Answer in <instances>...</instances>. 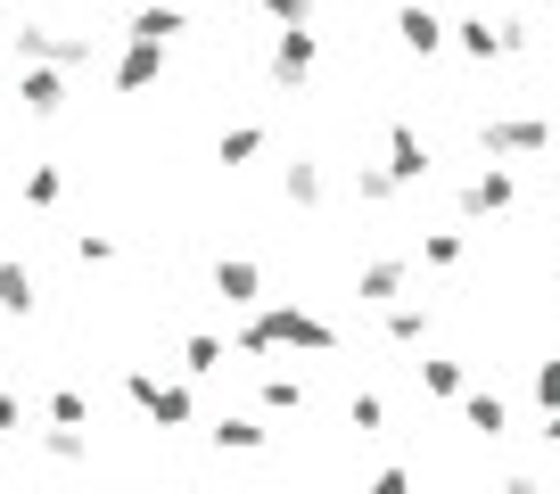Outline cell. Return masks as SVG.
<instances>
[{
  "instance_id": "cell-1",
  "label": "cell",
  "mask_w": 560,
  "mask_h": 494,
  "mask_svg": "<svg viewBox=\"0 0 560 494\" xmlns=\"http://www.w3.org/2000/svg\"><path fill=\"white\" fill-rule=\"evenodd\" d=\"M231 346H240V354H330L338 330L314 314V305L272 297V305H256V314L240 321V338H231Z\"/></svg>"
},
{
  "instance_id": "cell-2",
  "label": "cell",
  "mask_w": 560,
  "mask_h": 494,
  "mask_svg": "<svg viewBox=\"0 0 560 494\" xmlns=\"http://www.w3.org/2000/svg\"><path fill=\"white\" fill-rule=\"evenodd\" d=\"M0 42H9V58L18 67H91V34H58V25H0Z\"/></svg>"
},
{
  "instance_id": "cell-3",
  "label": "cell",
  "mask_w": 560,
  "mask_h": 494,
  "mask_svg": "<svg viewBox=\"0 0 560 494\" xmlns=\"http://www.w3.org/2000/svg\"><path fill=\"white\" fill-rule=\"evenodd\" d=\"M124 396H132V404L149 412L158 428H190V421H198V396L182 388V379H158L149 363H132V370H124Z\"/></svg>"
},
{
  "instance_id": "cell-4",
  "label": "cell",
  "mask_w": 560,
  "mask_h": 494,
  "mask_svg": "<svg viewBox=\"0 0 560 494\" xmlns=\"http://www.w3.org/2000/svg\"><path fill=\"white\" fill-rule=\"evenodd\" d=\"M478 149H487V157H552V116H536V107L487 116L478 124Z\"/></svg>"
},
{
  "instance_id": "cell-5",
  "label": "cell",
  "mask_w": 560,
  "mask_h": 494,
  "mask_svg": "<svg viewBox=\"0 0 560 494\" xmlns=\"http://www.w3.org/2000/svg\"><path fill=\"white\" fill-rule=\"evenodd\" d=\"M322 67V34L314 25H298V34H272V50H264V74H272L280 91H305Z\"/></svg>"
},
{
  "instance_id": "cell-6",
  "label": "cell",
  "mask_w": 560,
  "mask_h": 494,
  "mask_svg": "<svg viewBox=\"0 0 560 494\" xmlns=\"http://www.w3.org/2000/svg\"><path fill=\"white\" fill-rule=\"evenodd\" d=\"M207 281H214V297H223L231 314H256V305H272V297H264V264H256V256H214Z\"/></svg>"
},
{
  "instance_id": "cell-7",
  "label": "cell",
  "mask_w": 560,
  "mask_h": 494,
  "mask_svg": "<svg viewBox=\"0 0 560 494\" xmlns=\"http://www.w3.org/2000/svg\"><path fill=\"white\" fill-rule=\"evenodd\" d=\"M404 289H412V256H371V264L354 272V305H371V314L404 305Z\"/></svg>"
},
{
  "instance_id": "cell-8",
  "label": "cell",
  "mask_w": 560,
  "mask_h": 494,
  "mask_svg": "<svg viewBox=\"0 0 560 494\" xmlns=\"http://www.w3.org/2000/svg\"><path fill=\"white\" fill-rule=\"evenodd\" d=\"M158 74H165V42H124L116 67H107V83H116L124 99H140V91H158Z\"/></svg>"
},
{
  "instance_id": "cell-9",
  "label": "cell",
  "mask_w": 560,
  "mask_h": 494,
  "mask_svg": "<svg viewBox=\"0 0 560 494\" xmlns=\"http://www.w3.org/2000/svg\"><path fill=\"white\" fill-rule=\"evenodd\" d=\"M520 207V181H511V165H487V174L462 181V214L470 223H487V214H511Z\"/></svg>"
},
{
  "instance_id": "cell-10",
  "label": "cell",
  "mask_w": 560,
  "mask_h": 494,
  "mask_svg": "<svg viewBox=\"0 0 560 494\" xmlns=\"http://www.w3.org/2000/svg\"><path fill=\"white\" fill-rule=\"evenodd\" d=\"M396 42H404L412 58H438L445 42H454V25H445L429 0H404V9H396Z\"/></svg>"
},
{
  "instance_id": "cell-11",
  "label": "cell",
  "mask_w": 560,
  "mask_h": 494,
  "mask_svg": "<svg viewBox=\"0 0 560 494\" xmlns=\"http://www.w3.org/2000/svg\"><path fill=\"white\" fill-rule=\"evenodd\" d=\"M182 34H190V17H182L174 0H140L132 17H124V42H165V50H174Z\"/></svg>"
},
{
  "instance_id": "cell-12",
  "label": "cell",
  "mask_w": 560,
  "mask_h": 494,
  "mask_svg": "<svg viewBox=\"0 0 560 494\" xmlns=\"http://www.w3.org/2000/svg\"><path fill=\"white\" fill-rule=\"evenodd\" d=\"M429 165H438V157H429V141H420L412 124H387V174H396L404 190H420V181H429Z\"/></svg>"
},
{
  "instance_id": "cell-13",
  "label": "cell",
  "mask_w": 560,
  "mask_h": 494,
  "mask_svg": "<svg viewBox=\"0 0 560 494\" xmlns=\"http://www.w3.org/2000/svg\"><path fill=\"white\" fill-rule=\"evenodd\" d=\"M18 107L25 116H58L67 107V67H18Z\"/></svg>"
},
{
  "instance_id": "cell-14",
  "label": "cell",
  "mask_w": 560,
  "mask_h": 494,
  "mask_svg": "<svg viewBox=\"0 0 560 494\" xmlns=\"http://www.w3.org/2000/svg\"><path fill=\"white\" fill-rule=\"evenodd\" d=\"M454 50L462 58H511V34H503V17H454Z\"/></svg>"
},
{
  "instance_id": "cell-15",
  "label": "cell",
  "mask_w": 560,
  "mask_h": 494,
  "mask_svg": "<svg viewBox=\"0 0 560 494\" xmlns=\"http://www.w3.org/2000/svg\"><path fill=\"white\" fill-rule=\"evenodd\" d=\"M280 198L314 214L322 198H330V174H322V157H289V165H280Z\"/></svg>"
},
{
  "instance_id": "cell-16",
  "label": "cell",
  "mask_w": 560,
  "mask_h": 494,
  "mask_svg": "<svg viewBox=\"0 0 560 494\" xmlns=\"http://www.w3.org/2000/svg\"><path fill=\"white\" fill-rule=\"evenodd\" d=\"M34 305H42V281H34V264L0 256V314H9V321H25Z\"/></svg>"
},
{
  "instance_id": "cell-17",
  "label": "cell",
  "mask_w": 560,
  "mask_h": 494,
  "mask_svg": "<svg viewBox=\"0 0 560 494\" xmlns=\"http://www.w3.org/2000/svg\"><path fill=\"white\" fill-rule=\"evenodd\" d=\"M207 437H214V454H264V445H272V428H264L256 412H223Z\"/></svg>"
},
{
  "instance_id": "cell-18",
  "label": "cell",
  "mask_w": 560,
  "mask_h": 494,
  "mask_svg": "<svg viewBox=\"0 0 560 494\" xmlns=\"http://www.w3.org/2000/svg\"><path fill=\"white\" fill-rule=\"evenodd\" d=\"M412 370H420V388L438 396V404H462V396H470V370H462L454 354H420Z\"/></svg>"
},
{
  "instance_id": "cell-19",
  "label": "cell",
  "mask_w": 560,
  "mask_h": 494,
  "mask_svg": "<svg viewBox=\"0 0 560 494\" xmlns=\"http://www.w3.org/2000/svg\"><path fill=\"white\" fill-rule=\"evenodd\" d=\"M380 330H387V346H420V338L438 330V314H429V305H412V297H404V305H387V314H380Z\"/></svg>"
},
{
  "instance_id": "cell-20",
  "label": "cell",
  "mask_w": 560,
  "mask_h": 494,
  "mask_svg": "<svg viewBox=\"0 0 560 494\" xmlns=\"http://www.w3.org/2000/svg\"><path fill=\"white\" fill-rule=\"evenodd\" d=\"M462 428H478V437H503V428H511V404H503V396H487V388H470V396H462Z\"/></svg>"
},
{
  "instance_id": "cell-21",
  "label": "cell",
  "mask_w": 560,
  "mask_h": 494,
  "mask_svg": "<svg viewBox=\"0 0 560 494\" xmlns=\"http://www.w3.org/2000/svg\"><path fill=\"white\" fill-rule=\"evenodd\" d=\"M256 412H305V379L298 370H264L256 379Z\"/></svg>"
},
{
  "instance_id": "cell-22",
  "label": "cell",
  "mask_w": 560,
  "mask_h": 494,
  "mask_svg": "<svg viewBox=\"0 0 560 494\" xmlns=\"http://www.w3.org/2000/svg\"><path fill=\"white\" fill-rule=\"evenodd\" d=\"M223 338H214V330H190V338H182V370H190V379H214V370H223Z\"/></svg>"
},
{
  "instance_id": "cell-23",
  "label": "cell",
  "mask_w": 560,
  "mask_h": 494,
  "mask_svg": "<svg viewBox=\"0 0 560 494\" xmlns=\"http://www.w3.org/2000/svg\"><path fill=\"white\" fill-rule=\"evenodd\" d=\"M42 461H91V428H34Z\"/></svg>"
},
{
  "instance_id": "cell-24",
  "label": "cell",
  "mask_w": 560,
  "mask_h": 494,
  "mask_svg": "<svg viewBox=\"0 0 560 494\" xmlns=\"http://www.w3.org/2000/svg\"><path fill=\"white\" fill-rule=\"evenodd\" d=\"M58 198H67V165H25V207L50 214Z\"/></svg>"
},
{
  "instance_id": "cell-25",
  "label": "cell",
  "mask_w": 560,
  "mask_h": 494,
  "mask_svg": "<svg viewBox=\"0 0 560 494\" xmlns=\"http://www.w3.org/2000/svg\"><path fill=\"white\" fill-rule=\"evenodd\" d=\"M462 256H470V239H462V231H420V264H429V272H454Z\"/></svg>"
},
{
  "instance_id": "cell-26",
  "label": "cell",
  "mask_w": 560,
  "mask_h": 494,
  "mask_svg": "<svg viewBox=\"0 0 560 494\" xmlns=\"http://www.w3.org/2000/svg\"><path fill=\"white\" fill-rule=\"evenodd\" d=\"M214 157H223V165H256L264 157V124H231L223 141H214Z\"/></svg>"
},
{
  "instance_id": "cell-27",
  "label": "cell",
  "mask_w": 560,
  "mask_h": 494,
  "mask_svg": "<svg viewBox=\"0 0 560 494\" xmlns=\"http://www.w3.org/2000/svg\"><path fill=\"white\" fill-rule=\"evenodd\" d=\"M354 198H363V207H396L404 181L387 174V165H354Z\"/></svg>"
},
{
  "instance_id": "cell-28",
  "label": "cell",
  "mask_w": 560,
  "mask_h": 494,
  "mask_svg": "<svg viewBox=\"0 0 560 494\" xmlns=\"http://www.w3.org/2000/svg\"><path fill=\"white\" fill-rule=\"evenodd\" d=\"M42 412H50V428H91V396L83 388H50Z\"/></svg>"
},
{
  "instance_id": "cell-29",
  "label": "cell",
  "mask_w": 560,
  "mask_h": 494,
  "mask_svg": "<svg viewBox=\"0 0 560 494\" xmlns=\"http://www.w3.org/2000/svg\"><path fill=\"white\" fill-rule=\"evenodd\" d=\"M0 437H34V404L18 388H0Z\"/></svg>"
},
{
  "instance_id": "cell-30",
  "label": "cell",
  "mask_w": 560,
  "mask_h": 494,
  "mask_svg": "<svg viewBox=\"0 0 560 494\" xmlns=\"http://www.w3.org/2000/svg\"><path fill=\"white\" fill-rule=\"evenodd\" d=\"M264 17L280 25V34H298V25H314V0H256Z\"/></svg>"
},
{
  "instance_id": "cell-31",
  "label": "cell",
  "mask_w": 560,
  "mask_h": 494,
  "mask_svg": "<svg viewBox=\"0 0 560 494\" xmlns=\"http://www.w3.org/2000/svg\"><path fill=\"white\" fill-rule=\"evenodd\" d=\"M347 421H354V437H371V428H387V404H380V396H354V404H347Z\"/></svg>"
},
{
  "instance_id": "cell-32",
  "label": "cell",
  "mask_w": 560,
  "mask_h": 494,
  "mask_svg": "<svg viewBox=\"0 0 560 494\" xmlns=\"http://www.w3.org/2000/svg\"><path fill=\"white\" fill-rule=\"evenodd\" d=\"M74 264H116V239L107 231H74Z\"/></svg>"
},
{
  "instance_id": "cell-33",
  "label": "cell",
  "mask_w": 560,
  "mask_h": 494,
  "mask_svg": "<svg viewBox=\"0 0 560 494\" xmlns=\"http://www.w3.org/2000/svg\"><path fill=\"white\" fill-rule=\"evenodd\" d=\"M536 404L560 412V354H544V363H536Z\"/></svg>"
},
{
  "instance_id": "cell-34",
  "label": "cell",
  "mask_w": 560,
  "mask_h": 494,
  "mask_svg": "<svg viewBox=\"0 0 560 494\" xmlns=\"http://www.w3.org/2000/svg\"><path fill=\"white\" fill-rule=\"evenodd\" d=\"M363 494H420V486H412V470H404V461H387V470H371Z\"/></svg>"
},
{
  "instance_id": "cell-35",
  "label": "cell",
  "mask_w": 560,
  "mask_h": 494,
  "mask_svg": "<svg viewBox=\"0 0 560 494\" xmlns=\"http://www.w3.org/2000/svg\"><path fill=\"white\" fill-rule=\"evenodd\" d=\"M503 494H544V478H527V470H520V478H503Z\"/></svg>"
},
{
  "instance_id": "cell-36",
  "label": "cell",
  "mask_w": 560,
  "mask_h": 494,
  "mask_svg": "<svg viewBox=\"0 0 560 494\" xmlns=\"http://www.w3.org/2000/svg\"><path fill=\"white\" fill-rule=\"evenodd\" d=\"M544 445H560V412H544Z\"/></svg>"
},
{
  "instance_id": "cell-37",
  "label": "cell",
  "mask_w": 560,
  "mask_h": 494,
  "mask_svg": "<svg viewBox=\"0 0 560 494\" xmlns=\"http://www.w3.org/2000/svg\"><path fill=\"white\" fill-rule=\"evenodd\" d=\"M552 190H560V165H552Z\"/></svg>"
},
{
  "instance_id": "cell-38",
  "label": "cell",
  "mask_w": 560,
  "mask_h": 494,
  "mask_svg": "<svg viewBox=\"0 0 560 494\" xmlns=\"http://www.w3.org/2000/svg\"><path fill=\"white\" fill-rule=\"evenodd\" d=\"M520 9H536V0H520Z\"/></svg>"
},
{
  "instance_id": "cell-39",
  "label": "cell",
  "mask_w": 560,
  "mask_h": 494,
  "mask_svg": "<svg viewBox=\"0 0 560 494\" xmlns=\"http://www.w3.org/2000/svg\"><path fill=\"white\" fill-rule=\"evenodd\" d=\"M0 50H9V42H0Z\"/></svg>"
},
{
  "instance_id": "cell-40",
  "label": "cell",
  "mask_w": 560,
  "mask_h": 494,
  "mask_svg": "<svg viewBox=\"0 0 560 494\" xmlns=\"http://www.w3.org/2000/svg\"><path fill=\"white\" fill-rule=\"evenodd\" d=\"M58 494H67V486H58Z\"/></svg>"
},
{
  "instance_id": "cell-41",
  "label": "cell",
  "mask_w": 560,
  "mask_h": 494,
  "mask_svg": "<svg viewBox=\"0 0 560 494\" xmlns=\"http://www.w3.org/2000/svg\"><path fill=\"white\" fill-rule=\"evenodd\" d=\"M124 494H132V486H124Z\"/></svg>"
}]
</instances>
